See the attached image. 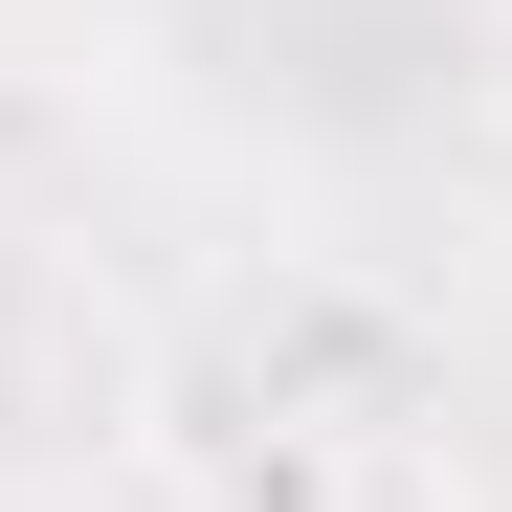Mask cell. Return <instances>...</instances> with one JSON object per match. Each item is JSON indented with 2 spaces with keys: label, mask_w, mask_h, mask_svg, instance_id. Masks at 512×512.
<instances>
[{
  "label": "cell",
  "mask_w": 512,
  "mask_h": 512,
  "mask_svg": "<svg viewBox=\"0 0 512 512\" xmlns=\"http://www.w3.org/2000/svg\"><path fill=\"white\" fill-rule=\"evenodd\" d=\"M468 90H490V134H512V23H490V67H468Z\"/></svg>",
  "instance_id": "obj_1"
}]
</instances>
